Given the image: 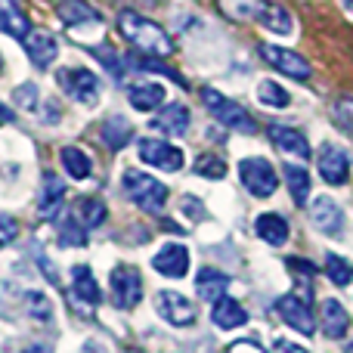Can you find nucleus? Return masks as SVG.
Masks as SVG:
<instances>
[{"label": "nucleus", "instance_id": "obj_21", "mask_svg": "<svg viewBox=\"0 0 353 353\" xmlns=\"http://www.w3.org/2000/svg\"><path fill=\"white\" fill-rule=\"evenodd\" d=\"M254 232L267 245H282V242H288V232H292V226H288V220L282 217V214L267 211V214H261V217L254 220Z\"/></svg>", "mask_w": 353, "mask_h": 353}, {"label": "nucleus", "instance_id": "obj_12", "mask_svg": "<svg viewBox=\"0 0 353 353\" xmlns=\"http://www.w3.org/2000/svg\"><path fill=\"white\" fill-rule=\"evenodd\" d=\"M155 310L161 313V319H168L171 325H192L195 323V307L189 298L176 292H159L155 294Z\"/></svg>", "mask_w": 353, "mask_h": 353}, {"label": "nucleus", "instance_id": "obj_24", "mask_svg": "<svg viewBox=\"0 0 353 353\" xmlns=\"http://www.w3.org/2000/svg\"><path fill=\"white\" fill-rule=\"evenodd\" d=\"M0 31L10 37H19V41H25L31 34L28 19L22 16V10L12 0H0Z\"/></svg>", "mask_w": 353, "mask_h": 353}, {"label": "nucleus", "instance_id": "obj_20", "mask_svg": "<svg viewBox=\"0 0 353 353\" xmlns=\"http://www.w3.org/2000/svg\"><path fill=\"white\" fill-rule=\"evenodd\" d=\"M211 323L217 325V329H239V325L248 323V313H245V307L239 304V301L220 298L211 304Z\"/></svg>", "mask_w": 353, "mask_h": 353}, {"label": "nucleus", "instance_id": "obj_40", "mask_svg": "<svg viewBox=\"0 0 353 353\" xmlns=\"http://www.w3.org/2000/svg\"><path fill=\"white\" fill-rule=\"evenodd\" d=\"M226 353H267V350H263L261 344H254V341H236V344L226 347Z\"/></svg>", "mask_w": 353, "mask_h": 353}, {"label": "nucleus", "instance_id": "obj_22", "mask_svg": "<svg viewBox=\"0 0 353 353\" xmlns=\"http://www.w3.org/2000/svg\"><path fill=\"white\" fill-rule=\"evenodd\" d=\"M99 137L105 140V146H109V149L121 152V149L134 140V128H130V121L124 115H109L103 121V128H99Z\"/></svg>", "mask_w": 353, "mask_h": 353}, {"label": "nucleus", "instance_id": "obj_7", "mask_svg": "<svg viewBox=\"0 0 353 353\" xmlns=\"http://www.w3.org/2000/svg\"><path fill=\"white\" fill-rule=\"evenodd\" d=\"M239 176H242V186L248 189L257 199H270L279 186V176H276V168L270 165L267 159H245L239 161Z\"/></svg>", "mask_w": 353, "mask_h": 353}, {"label": "nucleus", "instance_id": "obj_5", "mask_svg": "<svg viewBox=\"0 0 353 353\" xmlns=\"http://www.w3.org/2000/svg\"><path fill=\"white\" fill-rule=\"evenodd\" d=\"M109 285H112V301L118 310H134L143 298V276L134 263H118L109 273Z\"/></svg>", "mask_w": 353, "mask_h": 353}, {"label": "nucleus", "instance_id": "obj_37", "mask_svg": "<svg viewBox=\"0 0 353 353\" xmlns=\"http://www.w3.org/2000/svg\"><path fill=\"white\" fill-rule=\"evenodd\" d=\"M16 236H19V223L10 217V214L0 211V245H10Z\"/></svg>", "mask_w": 353, "mask_h": 353}, {"label": "nucleus", "instance_id": "obj_47", "mask_svg": "<svg viewBox=\"0 0 353 353\" xmlns=\"http://www.w3.org/2000/svg\"><path fill=\"white\" fill-rule=\"evenodd\" d=\"M344 353H353V344H347V350H344Z\"/></svg>", "mask_w": 353, "mask_h": 353}, {"label": "nucleus", "instance_id": "obj_35", "mask_svg": "<svg viewBox=\"0 0 353 353\" xmlns=\"http://www.w3.org/2000/svg\"><path fill=\"white\" fill-rule=\"evenodd\" d=\"M25 304H28L31 316L41 319V323H50V319H53V307H50V301L43 298L41 292H28L25 294Z\"/></svg>", "mask_w": 353, "mask_h": 353}, {"label": "nucleus", "instance_id": "obj_3", "mask_svg": "<svg viewBox=\"0 0 353 353\" xmlns=\"http://www.w3.org/2000/svg\"><path fill=\"white\" fill-rule=\"evenodd\" d=\"M201 103H205L208 109L214 112V118H217L220 124H226L230 130H239V134H257L254 118H251L239 103H232V99H226L223 93H217L214 87H205V90H201Z\"/></svg>", "mask_w": 353, "mask_h": 353}, {"label": "nucleus", "instance_id": "obj_15", "mask_svg": "<svg viewBox=\"0 0 353 353\" xmlns=\"http://www.w3.org/2000/svg\"><path fill=\"white\" fill-rule=\"evenodd\" d=\"M270 140H273V146L279 149L282 155H288V159H301V161L310 159V143H307L304 134H298V130L273 124V128H270Z\"/></svg>", "mask_w": 353, "mask_h": 353}, {"label": "nucleus", "instance_id": "obj_27", "mask_svg": "<svg viewBox=\"0 0 353 353\" xmlns=\"http://www.w3.org/2000/svg\"><path fill=\"white\" fill-rule=\"evenodd\" d=\"M128 99L137 112H152L165 103V87L161 84H137L128 90Z\"/></svg>", "mask_w": 353, "mask_h": 353}, {"label": "nucleus", "instance_id": "obj_39", "mask_svg": "<svg viewBox=\"0 0 353 353\" xmlns=\"http://www.w3.org/2000/svg\"><path fill=\"white\" fill-rule=\"evenodd\" d=\"M288 270H294L298 276H304V279H313L316 276V267H313L310 261H301V257H288Z\"/></svg>", "mask_w": 353, "mask_h": 353}, {"label": "nucleus", "instance_id": "obj_33", "mask_svg": "<svg viewBox=\"0 0 353 353\" xmlns=\"http://www.w3.org/2000/svg\"><path fill=\"white\" fill-rule=\"evenodd\" d=\"M59 242L62 245H72V248H81V245H87V230L72 217V214H68V217L62 220V226H59Z\"/></svg>", "mask_w": 353, "mask_h": 353}, {"label": "nucleus", "instance_id": "obj_13", "mask_svg": "<svg viewBox=\"0 0 353 353\" xmlns=\"http://www.w3.org/2000/svg\"><path fill=\"white\" fill-rule=\"evenodd\" d=\"M152 267L159 270L161 276H168V279H183V276L189 273V248L186 245H176V242L165 245V248L152 257Z\"/></svg>", "mask_w": 353, "mask_h": 353}, {"label": "nucleus", "instance_id": "obj_9", "mask_svg": "<svg viewBox=\"0 0 353 353\" xmlns=\"http://www.w3.org/2000/svg\"><path fill=\"white\" fill-rule=\"evenodd\" d=\"M140 159L146 161V165L159 168V171H180L183 168V152L176 146H171V143L165 140H152V137H143L140 140Z\"/></svg>", "mask_w": 353, "mask_h": 353}, {"label": "nucleus", "instance_id": "obj_6", "mask_svg": "<svg viewBox=\"0 0 353 353\" xmlns=\"http://www.w3.org/2000/svg\"><path fill=\"white\" fill-rule=\"evenodd\" d=\"M56 81H59V87L74 99V103H81V105L99 103V78L90 72V68H78V65L59 68Z\"/></svg>", "mask_w": 353, "mask_h": 353}, {"label": "nucleus", "instance_id": "obj_29", "mask_svg": "<svg viewBox=\"0 0 353 353\" xmlns=\"http://www.w3.org/2000/svg\"><path fill=\"white\" fill-rule=\"evenodd\" d=\"M59 159H62V165H65V174L74 176V180H87V176H90V171H93L90 155L81 152V149H74V146H65V149H62Z\"/></svg>", "mask_w": 353, "mask_h": 353}, {"label": "nucleus", "instance_id": "obj_18", "mask_svg": "<svg viewBox=\"0 0 353 353\" xmlns=\"http://www.w3.org/2000/svg\"><path fill=\"white\" fill-rule=\"evenodd\" d=\"M25 53H28V59L34 62L37 68H47L50 62L59 56V43L53 41V34H47V31H31L28 37H25Z\"/></svg>", "mask_w": 353, "mask_h": 353}, {"label": "nucleus", "instance_id": "obj_43", "mask_svg": "<svg viewBox=\"0 0 353 353\" xmlns=\"http://www.w3.org/2000/svg\"><path fill=\"white\" fill-rule=\"evenodd\" d=\"M84 353H109V350H105L99 341H87V344H84Z\"/></svg>", "mask_w": 353, "mask_h": 353}, {"label": "nucleus", "instance_id": "obj_31", "mask_svg": "<svg viewBox=\"0 0 353 353\" xmlns=\"http://www.w3.org/2000/svg\"><path fill=\"white\" fill-rule=\"evenodd\" d=\"M325 276H329V279L335 282L338 288L350 285V282H353L350 261H344V257H338V254H325Z\"/></svg>", "mask_w": 353, "mask_h": 353}, {"label": "nucleus", "instance_id": "obj_25", "mask_svg": "<svg viewBox=\"0 0 353 353\" xmlns=\"http://www.w3.org/2000/svg\"><path fill=\"white\" fill-rule=\"evenodd\" d=\"M226 288H230V279H226L223 273H217V270H201L199 273V279H195V292H199V298H205V301H220V298H226Z\"/></svg>", "mask_w": 353, "mask_h": 353}, {"label": "nucleus", "instance_id": "obj_44", "mask_svg": "<svg viewBox=\"0 0 353 353\" xmlns=\"http://www.w3.org/2000/svg\"><path fill=\"white\" fill-rule=\"evenodd\" d=\"M6 121H12V115H10V109H6V105H0V124H6Z\"/></svg>", "mask_w": 353, "mask_h": 353}, {"label": "nucleus", "instance_id": "obj_4", "mask_svg": "<svg viewBox=\"0 0 353 353\" xmlns=\"http://www.w3.org/2000/svg\"><path fill=\"white\" fill-rule=\"evenodd\" d=\"M99 301H103V294H99V285H97V279H93L90 267H87V263H74L72 285H68V304H72V310L81 313V316H90L99 307Z\"/></svg>", "mask_w": 353, "mask_h": 353}, {"label": "nucleus", "instance_id": "obj_32", "mask_svg": "<svg viewBox=\"0 0 353 353\" xmlns=\"http://www.w3.org/2000/svg\"><path fill=\"white\" fill-rule=\"evenodd\" d=\"M257 99H261L263 105H276V109H285V105L292 103L288 90H282L276 81H261V87H257Z\"/></svg>", "mask_w": 353, "mask_h": 353}, {"label": "nucleus", "instance_id": "obj_41", "mask_svg": "<svg viewBox=\"0 0 353 353\" xmlns=\"http://www.w3.org/2000/svg\"><path fill=\"white\" fill-rule=\"evenodd\" d=\"M180 211L186 214V217H192V220H201V205L195 199H189V195L180 201Z\"/></svg>", "mask_w": 353, "mask_h": 353}, {"label": "nucleus", "instance_id": "obj_16", "mask_svg": "<svg viewBox=\"0 0 353 353\" xmlns=\"http://www.w3.org/2000/svg\"><path fill=\"white\" fill-rule=\"evenodd\" d=\"M310 220H313V226H316L319 232H325V236H338V232L344 230V214H341V208H338L332 199H325V195L313 201Z\"/></svg>", "mask_w": 353, "mask_h": 353}, {"label": "nucleus", "instance_id": "obj_8", "mask_svg": "<svg viewBox=\"0 0 353 353\" xmlns=\"http://www.w3.org/2000/svg\"><path fill=\"white\" fill-rule=\"evenodd\" d=\"M276 313L282 316V323H288L294 332H301V335H313V332H316L313 307H310V301L301 298V294H282V298L276 301Z\"/></svg>", "mask_w": 353, "mask_h": 353}, {"label": "nucleus", "instance_id": "obj_42", "mask_svg": "<svg viewBox=\"0 0 353 353\" xmlns=\"http://www.w3.org/2000/svg\"><path fill=\"white\" fill-rule=\"evenodd\" d=\"M273 353H307V350L301 347V344H294V341H285V338H276Z\"/></svg>", "mask_w": 353, "mask_h": 353}, {"label": "nucleus", "instance_id": "obj_28", "mask_svg": "<svg viewBox=\"0 0 353 353\" xmlns=\"http://www.w3.org/2000/svg\"><path fill=\"white\" fill-rule=\"evenodd\" d=\"M59 19L62 25H84V22H99V12L93 10L87 0H62L59 3Z\"/></svg>", "mask_w": 353, "mask_h": 353}, {"label": "nucleus", "instance_id": "obj_34", "mask_svg": "<svg viewBox=\"0 0 353 353\" xmlns=\"http://www.w3.org/2000/svg\"><path fill=\"white\" fill-rule=\"evenodd\" d=\"M195 174L208 176V180H223L226 165L217 159V155H199V161H195Z\"/></svg>", "mask_w": 353, "mask_h": 353}, {"label": "nucleus", "instance_id": "obj_23", "mask_svg": "<svg viewBox=\"0 0 353 353\" xmlns=\"http://www.w3.org/2000/svg\"><path fill=\"white\" fill-rule=\"evenodd\" d=\"M350 329V316L344 310V304H338L335 298H329L323 304V332L325 338H344Z\"/></svg>", "mask_w": 353, "mask_h": 353}, {"label": "nucleus", "instance_id": "obj_1", "mask_svg": "<svg viewBox=\"0 0 353 353\" xmlns=\"http://www.w3.org/2000/svg\"><path fill=\"white\" fill-rule=\"evenodd\" d=\"M118 31H121L124 41L140 47V53L159 56V59H165V56L174 53L171 34H168L161 25H155L152 19L140 16V12H134V10H124L121 16H118Z\"/></svg>", "mask_w": 353, "mask_h": 353}, {"label": "nucleus", "instance_id": "obj_11", "mask_svg": "<svg viewBox=\"0 0 353 353\" xmlns=\"http://www.w3.org/2000/svg\"><path fill=\"white\" fill-rule=\"evenodd\" d=\"M261 56L270 62L273 68H279L282 74H288V78H298V81H307L313 74V68L307 65L304 56L292 53V50H282V47H273V43H263L261 47Z\"/></svg>", "mask_w": 353, "mask_h": 353}, {"label": "nucleus", "instance_id": "obj_14", "mask_svg": "<svg viewBox=\"0 0 353 353\" xmlns=\"http://www.w3.org/2000/svg\"><path fill=\"white\" fill-rule=\"evenodd\" d=\"M62 201H65V183L56 174H43L41 180V195H37V214L43 220H53L59 214Z\"/></svg>", "mask_w": 353, "mask_h": 353}, {"label": "nucleus", "instance_id": "obj_17", "mask_svg": "<svg viewBox=\"0 0 353 353\" xmlns=\"http://www.w3.org/2000/svg\"><path fill=\"white\" fill-rule=\"evenodd\" d=\"M254 19L263 25V28L276 31V34H288V31H292V12H288L282 3H273V0H257Z\"/></svg>", "mask_w": 353, "mask_h": 353}, {"label": "nucleus", "instance_id": "obj_45", "mask_svg": "<svg viewBox=\"0 0 353 353\" xmlns=\"http://www.w3.org/2000/svg\"><path fill=\"white\" fill-rule=\"evenodd\" d=\"M25 353H50V347H41V344H34V347H28Z\"/></svg>", "mask_w": 353, "mask_h": 353}, {"label": "nucleus", "instance_id": "obj_30", "mask_svg": "<svg viewBox=\"0 0 353 353\" xmlns=\"http://www.w3.org/2000/svg\"><path fill=\"white\" fill-rule=\"evenodd\" d=\"M285 183H288V189H292L294 205H304L307 195H310V174L301 165H285Z\"/></svg>", "mask_w": 353, "mask_h": 353}, {"label": "nucleus", "instance_id": "obj_26", "mask_svg": "<svg viewBox=\"0 0 353 353\" xmlns=\"http://www.w3.org/2000/svg\"><path fill=\"white\" fill-rule=\"evenodd\" d=\"M72 217L78 220L84 230H93V226H99L105 220V205L99 199H93V195H81L72 208Z\"/></svg>", "mask_w": 353, "mask_h": 353}, {"label": "nucleus", "instance_id": "obj_36", "mask_svg": "<svg viewBox=\"0 0 353 353\" xmlns=\"http://www.w3.org/2000/svg\"><path fill=\"white\" fill-rule=\"evenodd\" d=\"M335 124L347 137H353V97H344L335 103Z\"/></svg>", "mask_w": 353, "mask_h": 353}, {"label": "nucleus", "instance_id": "obj_38", "mask_svg": "<svg viewBox=\"0 0 353 353\" xmlns=\"http://www.w3.org/2000/svg\"><path fill=\"white\" fill-rule=\"evenodd\" d=\"M16 103H19V109H34L37 105V87L34 84H22L16 90Z\"/></svg>", "mask_w": 353, "mask_h": 353}, {"label": "nucleus", "instance_id": "obj_10", "mask_svg": "<svg viewBox=\"0 0 353 353\" xmlns=\"http://www.w3.org/2000/svg\"><path fill=\"white\" fill-rule=\"evenodd\" d=\"M316 165H319V174H323L325 183L332 186H344L350 176V159L344 149H338L335 143H325L316 155Z\"/></svg>", "mask_w": 353, "mask_h": 353}, {"label": "nucleus", "instance_id": "obj_46", "mask_svg": "<svg viewBox=\"0 0 353 353\" xmlns=\"http://www.w3.org/2000/svg\"><path fill=\"white\" fill-rule=\"evenodd\" d=\"M344 6H347V10H353V0H344Z\"/></svg>", "mask_w": 353, "mask_h": 353}, {"label": "nucleus", "instance_id": "obj_2", "mask_svg": "<svg viewBox=\"0 0 353 353\" xmlns=\"http://www.w3.org/2000/svg\"><path fill=\"white\" fill-rule=\"evenodd\" d=\"M121 186H124V195H128L140 211H146V214H161L165 211L168 186L165 183H159L155 176H149L143 171H124Z\"/></svg>", "mask_w": 353, "mask_h": 353}, {"label": "nucleus", "instance_id": "obj_19", "mask_svg": "<svg viewBox=\"0 0 353 353\" xmlns=\"http://www.w3.org/2000/svg\"><path fill=\"white\" fill-rule=\"evenodd\" d=\"M152 128L161 130L165 137H183L189 130V112H186V105H180V103L165 105V109H161L159 115L152 118Z\"/></svg>", "mask_w": 353, "mask_h": 353}]
</instances>
